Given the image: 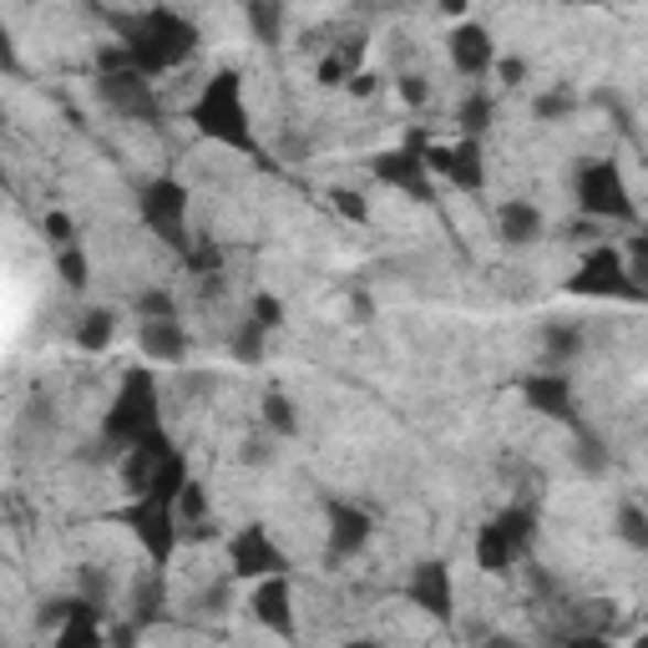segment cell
<instances>
[{"label":"cell","mask_w":648,"mask_h":648,"mask_svg":"<svg viewBox=\"0 0 648 648\" xmlns=\"http://www.w3.org/2000/svg\"><path fill=\"white\" fill-rule=\"evenodd\" d=\"M370 173L380 177L386 187L406 193L415 203H436V183H431V168H425V152L421 148H390V152H375L370 158Z\"/></svg>","instance_id":"11"},{"label":"cell","mask_w":648,"mask_h":648,"mask_svg":"<svg viewBox=\"0 0 648 648\" xmlns=\"http://www.w3.org/2000/svg\"><path fill=\"white\" fill-rule=\"evenodd\" d=\"M263 425H269V436H294L300 431V411H294V400L284 396V390H269L263 396Z\"/></svg>","instance_id":"26"},{"label":"cell","mask_w":648,"mask_h":648,"mask_svg":"<svg viewBox=\"0 0 648 648\" xmlns=\"http://www.w3.org/2000/svg\"><path fill=\"white\" fill-rule=\"evenodd\" d=\"M249 613L274 638H284V644H294V638H300V618H294V587H289V577H263V583L249 593Z\"/></svg>","instance_id":"15"},{"label":"cell","mask_w":648,"mask_h":648,"mask_svg":"<svg viewBox=\"0 0 648 648\" xmlns=\"http://www.w3.org/2000/svg\"><path fill=\"white\" fill-rule=\"evenodd\" d=\"M56 648H107V634H101V608L97 603H72V618H66L62 628H56V638H51Z\"/></svg>","instance_id":"21"},{"label":"cell","mask_w":648,"mask_h":648,"mask_svg":"<svg viewBox=\"0 0 648 648\" xmlns=\"http://www.w3.org/2000/svg\"><path fill=\"white\" fill-rule=\"evenodd\" d=\"M244 21L253 25V36H259L263 46H274V41L284 36V6H269V0H249V6H244Z\"/></svg>","instance_id":"27"},{"label":"cell","mask_w":648,"mask_h":648,"mask_svg":"<svg viewBox=\"0 0 648 648\" xmlns=\"http://www.w3.org/2000/svg\"><path fill=\"white\" fill-rule=\"evenodd\" d=\"M497 234L507 249H532L537 238L548 234V218H542V208L527 198H507L497 208Z\"/></svg>","instance_id":"19"},{"label":"cell","mask_w":648,"mask_h":648,"mask_svg":"<svg viewBox=\"0 0 648 648\" xmlns=\"http://www.w3.org/2000/svg\"><path fill=\"white\" fill-rule=\"evenodd\" d=\"M138 314H142V320H177L173 289H142V294H138Z\"/></svg>","instance_id":"34"},{"label":"cell","mask_w":648,"mask_h":648,"mask_svg":"<svg viewBox=\"0 0 648 648\" xmlns=\"http://www.w3.org/2000/svg\"><path fill=\"white\" fill-rule=\"evenodd\" d=\"M198 300H224V274H213V279H198Z\"/></svg>","instance_id":"47"},{"label":"cell","mask_w":648,"mask_h":648,"mask_svg":"<svg viewBox=\"0 0 648 648\" xmlns=\"http://www.w3.org/2000/svg\"><path fill=\"white\" fill-rule=\"evenodd\" d=\"M138 213H142V224H148V234L158 244H168L177 259L193 249V234H187V187L177 177H152L142 187Z\"/></svg>","instance_id":"7"},{"label":"cell","mask_w":648,"mask_h":648,"mask_svg":"<svg viewBox=\"0 0 648 648\" xmlns=\"http://www.w3.org/2000/svg\"><path fill=\"white\" fill-rule=\"evenodd\" d=\"M573 198L583 208V218L593 224H634L638 203L628 193V177L613 158H583L573 168Z\"/></svg>","instance_id":"4"},{"label":"cell","mask_w":648,"mask_h":648,"mask_svg":"<svg viewBox=\"0 0 648 648\" xmlns=\"http://www.w3.org/2000/svg\"><path fill=\"white\" fill-rule=\"evenodd\" d=\"M249 320L263 324V330H279V324H284V300H274V294H253Z\"/></svg>","instance_id":"39"},{"label":"cell","mask_w":648,"mask_h":648,"mask_svg":"<svg viewBox=\"0 0 648 648\" xmlns=\"http://www.w3.org/2000/svg\"><path fill=\"white\" fill-rule=\"evenodd\" d=\"M187 122H193L198 138L218 142V148L259 158L253 117H249V101H244V76H238L234 66H224V72H213L208 82H203V91L193 97V107H187Z\"/></svg>","instance_id":"2"},{"label":"cell","mask_w":648,"mask_h":648,"mask_svg":"<svg viewBox=\"0 0 648 648\" xmlns=\"http://www.w3.org/2000/svg\"><path fill=\"white\" fill-rule=\"evenodd\" d=\"M613 532L624 537L634 552H648V511L638 507V501H624V507H618V517H613Z\"/></svg>","instance_id":"29"},{"label":"cell","mask_w":648,"mask_h":648,"mask_svg":"<svg viewBox=\"0 0 648 648\" xmlns=\"http://www.w3.org/2000/svg\"><path fill=\"white\" fill-rule=\"evenodd\" d=\"M568 294H583V300H644L638 284L628 279V259L618 244H587L583 263L568 279Z\"/></svg>","instance_id":"6"},{"label":"cell","mask_w":648,"mask_h":648,"mask_svg":"<svg viewBox=\"0 0 648 648\" xmlns=\"http://www.w3.org/2000/svg\"><path fill=\"white\" fill-rule=\"evenodd\" d=\"M375 537V517L365 507L349 501H324V558L330 562H349L370 548Z\"/></svg>","instance_id":"10"},{"label":"cell","mask_w":648,"mask_h":648,"mask_svg":"<svg viewBox=\"0 0 648 648\" xmlns=\"http://www.w3.org/2000/svg\"><path fill=\"white\" fill-rule=\"evenodd\" d=\"M183 263L193 279H213V274H224V249L213 238H193V249L183 253Z\"/></svg>","instance_id":"31"},{"label":"cell","mask_w":648,"mask_h":648,"mask_svg":"<svg viewBox=\"0 0 648 648\" xmlns=\"http://www.w3.org/2000/svg\"><path fill=\"white\" fill-rule=\"evenodd\" d=\"M228 577H244V583H263V577H289V552L279 548L269 527L249 522L228 537Z\"/></svg>","instance_id":"8"},{"label":"cell","mask_w":648,"mask_h":648,"mask_svg":"<svg viewBox=\"0 0 648 648\" xmlns=\"http://www.w3.org/2000/svg\"><path fill=\"white\" fill-rule=\"evenodd\" d=\"M522 400H527V411L548 415V421L577 425V386L568 380V370H532V375H522Z\"/></svg>","instance_id":"14"},{"label":"cell","mask_w":648,"mask_h":648,"mask_svg":"<svg viewBox=\"0 0 648 648\" xmlns=\"http://www.w3.org/2000/svg\"><path fill=\"white\" fill-rule=\"evenodd\" d=\"M562 648H613V644H608V634H568Z\"/></svg>","instance_id":"46"},{"label":"cell","mask_w":648,"mask_h":648,"mask_svg":"<svg viewBox=\"0 0 648 648\" xmlns=\"http://www.w3.org/2000/svg\"><path fill=\"white\" fill-rule=\"evenodd\" d=\"M162 431H168V425H162L158 380H152L148 365H132V370L122 375V386H117L107 415H101V446H112L117 456H127V451L148 446Z\"/></svg>","instance_id":"3"},{"label":"cell","mask_w":648,"mask_h":648,"mask_svg":"<svg viewBox=\"0 0 648 648\" xmlns=\"http://www.w3.org/2000/svg\"><path fill=\"white\" fill-rule=\"evenodd\" d=\"M577 101H573V91L568 87H558V91H542V97L532 101V112H537V122H562V117L573 112Z\"/></svg>","instance_id":"35"},{"label":"cell","mask_w":648,"mask_h":648,"mask_svg":"<svg viewBox=\"0 0 648 648\" xmlns=\"http://www.w3.org/2000/svg\"><path fill=\"white\" fill-rule=\"evenodd\" d=\"M314 76H320V87H349V66H345V56L339 51H324L320 56V66H314Z\"/></svg>","instance_id":"38"},{"label":"cell","mask_w":648,"mask_h":648,"mask_svg":"<svg viewBox=\"0 0 648 648\" xmlns=\"http://www.w3.org/2000/svg\"><path fill=\"white\" fill-rule=\"evenodd\" d=\"M117 335V314L112 310H87L82 320H76V345L87 349V355H101V349L112 345Z\"/></svg>","instance_id":"24"},{"label":"cell","mask_w":648,"mask_h":648,"mask_svg":"<svg viewBox=\"0 0 648 648\" xmlns=\"http://www.w3.org/2000/svg\"><path fill=\"white\" fill-rule=\"evenodd\" d=\"M583 355V324L548 320L542 324V370H562Z\"/></svg>","instance_id":"22"},{"label":"cell","mask_w":648,"mask_h":648,"mask_svg":"<svg viewBox=\"0 0 648 648\" xmlns=\"http://www.w3.org/2000/svg\"><path fill=\"white\" fill-rule=\"evenodd\" d=\"M396 91H400V101H406V107H425V101H431V82H425L421 72H406L396 82Z\"/></svg>","instance_id":"41"},{"label":"cell","mask_w":648,"mask_h":648,"mask_svg":"<svg viewBox=\"0 0 648 648\" xmlns=\"http://www.w3.org/2000/svg\"><path fill=\"white\" fill-rule=\"evenodd\" d=\"M624 259H628V279H634L638 294L648 300V234H634V238H628Z\"/></svg>","instance_id":"36"},{"label":"cell","mask_w":648,"mask_h":648,"mask_svg":"<svg viewBox=\"0 0 648 648\" xmlns=\"http://www.w3.org/2000/svg\"><path fill=\"white\" fill-rule=\"evenodd\" d=\"M522 558H527V548L517 542V537H511V527L501 522V517H492V522L476 532V568H482V573L507 577Z\"/></svg>","instance_id":"18"},{"label":"cell","mask_w":648,"mask_h":648,"mask_svg":"<svg viewBox=\"0 0 648 648\" xmlns=\"http://www.w3.org/2000/svg\"><path fill=\"white\" fill-rule=\"evenodd\" d=\"M269 456H274V446H269V436H253V441H244V466H269Z\"/></svg>","instance_id":"44"},{"label":"cell","mask_w":648,"mask_h":648,"mask_svg":"<svg viewBox=\"0 0 648 648\" xmlns=\"http://www.w3.org/2000/svg\"><path fill=\"white\" fill-rule=\"evenodd\" d=\"M492 117H497V97H492L486 87L466 91L462 107H456V127H462V138H476V142H482V132L492 127Z\"/></svg>","instance_id":"23"},{"label":"cell","mask_w":648,"mask_h":648,"mask_svg":"<svg viewBox=\"0 0 648 648\" xmlns=\"http://www.w3.org/2000/svg\"><path fill=\"white\" fill-rule=\"evenodd\" d=\"M263 335H269V330H263V324H253V320H244L234 330V360H244V365H259L263 360Z\"/></svg>","instance_id":"33"},{"label":"cell","mask_w":648,"mask_h":648,"mask_svg":"<svg viewBox=\"0 0 648 648\" xmlns=\"http://www.w3.org/2000/svg\"><path fill=\"white\" fill-rule=\"evenodd\" d=\"M339 648H380L375 638H349V644H339Z\"/></svg>","instance_id":"49"},{"label":"cell","mask_w":648,"mask_h":648,"mask_svg":"<svg viewBox=\"0 0 648 648\" xmlns=\"http://www.w3.org/2000/svg\"><path fill=\"white\" fill-rule=\"evenodd\" d=\"M482 648H517V638H507V634H492Z\"/></svg>","instance_id":"48"},{"label":"cell","mask_w":648,"mask_h":648,"mask_svg":"<svg viewBox=\"0 0 648 648\" xmlns=\"http://www.w3.org/2000/svg\"><path fill=\"white\" fill-rule=\"evenodd\" d=\"M168 603H173V587H168V568H142L132 583H127V618L148 634V628L168 624Z\"/></svg>","instance_id":"16"},{"label":"cell","mask_w":648,"mask_h":648,"mask_svg":"<svg viewBox=\"0 0 648 648\" xmlns=\"http://www.w3.org/2000/svg\"><path fill=\"white\" fill-rule=\"evenodd\" d=\"M634 648H648V634H644V638H638V644H634Z\"/></svg>","instance_id":"50"},{"label":"cell","mask_w":648,"mask_h":648,"mask_svg":"<svg viewBox=\"0 0 648 648\" xmlns=\"http://www.w3.org/2000/svg\"><path fill=\"white\" fill-rule=\"evenodd\" d=\"M138 634L142 628L132 624V618H122L117 628H107V648H138Z\"/></svg>","instance_id":"43"},{"label":"cell","mask_w":648,"mask_h":648,"mask_svg":"<svg viewBox=\"0 0 648 648\" xmlns=\"http://www.w3.org/2000/svg\"><path fill=\"white\" fill-rule=\"evenodd\" d=\"M446 56L451 66L462 76H486V72H497V41H492V31L476 21H462L456 31L446 36Z\"/></svg>","instance_id":"17"},{"label":"cell","mask_w":648,"mask_h":648,"mask_svg":"<svg viewBox=\"0 0 648 648\" xmlns=\"http://www.w3.org/2000/svg\"><path fill=\"white\" fill-rule=\"evenodd\" d=\"M112 31L127 46V56H132V72H142V76L177 72L183 62H193V51L203 41L198 25L187 21L183 11H173V6L122 11V15H112Z\"/></svg>","instance_id":"1"},{"label":"cell","mask_w":648,"mask_h":648,"mask_svg":"<svg viewBox=\"0 0 648 648\" xmlns=\"http://www.w3.org/2000/svg\"><path fill=\"white\" fill-rule=\"evenodd\" d=\"M330 203H335V213L349 218V224H370V203H365L355 187H330Z\"/></svg>","instance_id":"37"},{"label":"cell","mask_w":648,"mask_h":648,"mask_svg":"<svg viewBox=\"0 0 648 648\" xmlns=\"http://www.w3.org/2000/svg\"><path fill=\"white\" fill-rule=\"evenodd\" d=\"M117 522L132 527V537H138L142 558H148V568H168L177 552V542H183V522H177V501L173 497H158V492H148V497H132L122 511H117Z\"/></svg>","instance_id":"5"},{"label":"cell","mask_w":648,"mask_h":648,"mask_svg":"<svg viewBox=\"0 0 648 648\" xmlns=\"http://www.w3.org/2000/svg\"><path fill=\"white\" fill-rule=\"evenodd\" d=\"M56 279H62L66 289H87L91 284V259L82 244H72V249H56Z\"/></svg>","instance_id":"30"},{"label":"cell","mask_w":648,"mask_h":648,"mask_svg":"<svg viewBox=\"0 0 648 648\" xmlns=\"http://www.w3.org/2000/svg\"><path fill=\"white\" fill-rule=\"evenodd\" d=\"M208 517H213L208 492H203L198 482H187L183 497H177V522H183V537L187 532H203V537H208Z\"/></svg>","instance_id":"25"},{"label":"cell","mask_w":648,"mask_h":648,"mask_svg":"<svg viewBox=\"0 0 648 648\" xmlns=\"http://www.w3.org/2000/svg\"><path fill=\"white\" fill-rule=\"evenodd\" d=\"M406 593H411V603L425 618H436V624H451V618H456V577H451V562H441V558L415 562Z\"/></svg>","instance_id":"13"},{"label":"cell","mask_w":648,"mask_h":648,"mask_svg":"<svg viewBox=\"0 0 648 648\" xmlns=\"http://www.w3.org/2000/svg\"><path fill=\"white\" fill-rule=\"evenodd\" d=\"M425 152V168L436 177H446L451 187H462V193H486V148L476 138H462L451 142V148H421Z\"/></svg>","instance_id":"12"},{"label":"cell","mask_w":648,"mask_h":648,"mask_svg":"<svg viewBox=\"0 0 648 648\" xmlns=\"http://www.w3.org/2000/svg\"><path fill=\"white\" fill-rule=\"evenodd\" d=\"M97 101L122 122H158L162 117V97L152 91V76L142 72H112L97 76Z\"/></svg>","instance_id":"9"},{"label":"cell","mask_w":648,"mask_h":648,"mask_svg":"<svg viewBox=\"0 0 648 648\" xmlns=\"http://www.w3.org/2000/svg\"><path fill=\"white\" fill-rule=\"evenodd\" d=\"M41 234H46L56 249H72L76 244V224L66 218V213H46V218H41Z\"/></svg>","instance_id":"40"},{"label":"cell","mask_w":648,"mask_h":648,"mask_svg":"<svg viewBox=\"0 0 648 648\" xmlns=\"http://www.w3.org/2000/svg\"><path fill=\"white\" fill-rule=\"evenodd\" d=\"M573 466H577L583 476H608L613 456H608V446H603L598 436H587V431H577V441H573Z\"/></svg>","instance_id":"28"},{"label":"cell","mask_w":648,"mask_h":648,"mask_svg":"<svg viewBox=\"0 0 648 648\" xmlns=\"http://www.w3.org/2000/svg\"><path fill=\"white\" fill-rule=\"evenodd\" d=\"M138 349L148 365H177L187 355V330L183 320H142Z\"/></svg>","instance_id":"20"},{"label":"cell","mask_w":648,"mask_h":648,"mask_svg":"<svg viewBox=\"0 0 648 648\" xmlns=\"http://www.w3.org/2000/svg\"><path fill=\"white\" fill-rule=\"evenodd\" d=\"M497 82H501V87H522V82H527V62H522V56H497Z\"/></svg>","instance_id":"42"},{"label":"cell","mask_w":648,"mask_h":648,"mask_svg":"<svg viewBox=\"0 0 648 648\" xmlns=\"http://www.w3.org/2000/svg\"><path fill=\"white\" fill-rule=\"evenodd\" d=\"M375 87H380V76H375V72H355V76H349V91H355V97H375Z\"/></svg>","instance_id":"45"},{"label":"cell","mask_w":648,"mask_h":648,"mask_svg":"<svg viewBox=\"0 0 648 648\" xmlns=\"http://www.w3.org/2000/svg\"><path fill=\"white\" fill-rule=\"evenodd\" d=\"M76 598L107 608V598H112V573H101V568H76Z\"/></svg>","instance_id":"32"}]
</instances>
